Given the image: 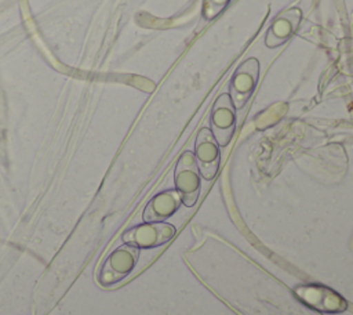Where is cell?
<instances>
[{"instance_id": "1", "label": "cell", "mask_w": 353, "mask_h": 315, "mask_svg": "<svg viewBox=\"0 0 353 315\" xmlns=\"http://www.w3.org/2000/svg\"><path fill=\"white\" fill-rule=\"evenodd\" d=\"M139 258V249L131 245H123L113 250L103 261L99 272L98 282L102 286H112L123 280L131 274Z\"/></svg>"}, {"instance_id": "2", "label": "cell", "mask_w": 353, "mask_h": 315, "mask_svg": "<svg viewBox=\"0 0 353 315\" xmlns=\"http://www.w3.org/2000/svg\"><path fill=\"white\" fill-rule=\"evenodd\" d=\"M175 189L182 198V203L188 207L196 204L200 195V171L193 152L186 151L181 155L174 170Z\"/></svg>"}, {"instance_id": "10", "label": "cell", "mask_w": 353, "mask_h": 315, "mask_svg": "<svg viewBox=\"0 0 353 315\" xmlns=\"http://www.w3.org/2000/svg\"><path fill=\"white\" fill-rule=\"evenodd\" d=\"M229 0H205L203 6V17L205 21L215 18L226 6Z\"/></svg>"}, {"instance_id": "4", "label": "cell", "mask_w": 353, "mask_h": 315, "mask_svg": "<svg viewBox=\"0 0 353 315\" xmlns=\"http://www.w3.org/2000/svg\"><path fill=\"white\" fill-rule=\"evenodd\" d=\"M176 233V228L168 222H145L137 225L123 233V240L127 245L138 249H152L171 240Z\"/></svg>"}, {"instance_id": "7", "label": "cell", "mask_w": 353, "mask_h": 315, "mask_svg": "<svg viewBox=\"0 0 353 315\" xmlns=\"http://www.w3.org/2000/svg\"><path fill=\"white\" fill-rule=\"evenodd\" d=\"M193 155H194L200 175L204 180H212L218 173L221 155H219V145L210 128L204 127L197 133Z\"/></svg>"}, {"instance_id": "5", "label": "cell", "mask_w": 353, "mask_h": 315, "mask_svg": "<svg viewBox=\"0 0 353 315\" xmlns=\"http://www.w3.org/2000/svg\"><path fill=\"white\" fill-rule=\"evenodd\" d=\"M259 77V61L248 58L234 70L230 84L229 97L236 109H241L252 95Z\"/></svg>"}, {"instance_id": "8", "label": "cell", "mask_w": 353, "mask_h": 315, "mask_svg": "<svg viewBox=\"0 0 353 315\" xmlns=\"http://www.w3.org/2000/svg\"><path fill=\"white\" fill-rule=\"evenodd\" d=\"M302 14L299 8H288L284 12L279 14L268 29V33L265 36V44L269 48H276L285 43L296 32Z\"/></svg>"}, {"instance_id": "3", "label": "cell", "mask_w": 353, "mask_h": 315, "mask_svg": "<svg viewBox=\"0 0 353 315\" xmlns=\"http://www.w3.org/2000/svg\"><path fill=\"white\" fill-rule=\"evenodd\" d=\"M294 293L303 304L323 314H338L347 308L341 294L323 285H299L294 287Z\"/></svg>"}, {"instance_id": "9", "label": "cell", "mask_w": 353, "mask_h": 315, "mask_svg": "<svg viewBox=\"0 0 353 315\" xmlns=\"http://www.w3.org/2000/svg\"><path fill=\"white\" fill-rule=\"evenodd\" d=\"M182 204V198L176 189H167L157 193L146 204L142 218L145 222H161L171 217Z\"/></svg>"}, {"instance_id": "6", "label": "cell", "mask_w": 353, "mask_h": 315, "mask_svg": "<svg viewBox=\"0 0 353 315\" xmlns=\"http://www.w3.org/2000/svg\"><path fill=\"white\" fill-rule=\"evenodd\" d=\"M236 130V108L229 94H221L211 109V133L218 145L226 146Z\"/></svg>"}]
</instances>
